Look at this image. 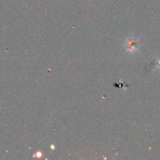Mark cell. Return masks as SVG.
Here are the masks:
<instances>
[{"label": "cell", "instance_id": "obj_2", "mask_svg": "<svg viewBox=\"0 0 160 160\" xmlns=\"http://www.w3.org/2000/svg\"><path fill=\"white\" fill-rule=\"evenodd\" d=\"M158 68H160V59H159V60H158Z\"/></svg>", "mask_w": 160, "mask_h": 160}, {"label": "cell", "instance_id": "obj_1", "mask_svg": "<svg viewBox=\"0 0 160 160\" xmlns=\"http://www.w3.org/2000/svg\"><path fill=\"white\" fill-rule=\"evenodd\" d=\"M124 49L128 53H134L139 51L141 47L140 39L135 36H131L125 39L124 41Z\"/></svg>", "mask_w": 160, "mask_h": 160}]
</instances>
